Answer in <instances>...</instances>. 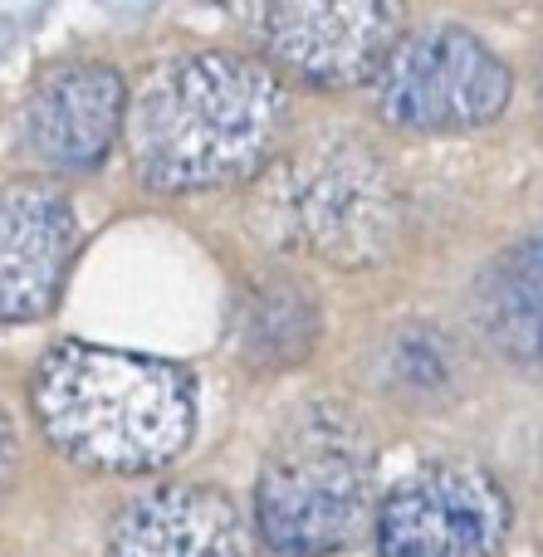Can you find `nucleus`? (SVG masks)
I'll use <instances>...</instances> for the list:
<instances>
[{
	"label": "nucleus",
	"mask_w": 543,
	"mask_h": 557,
	"mask_svg": "<svg viewBox=\"0 0 543 557\" xmlns=\"http://www.w3.org/2000/svg\"><path fill=\"white\" fill-rule=\"evenodd\" d=\"M113 557H250L240 513L201 484H162L113 523Z\"/></svg>",
	"instance_id": "10"
},
{
	"label": "nucleus",
	"mask_w": 543,
	"mask_h": 557,
	"mask_svg": "<svg viewBox=\"0 0 543 557\" xmlns=\"http://www.w3.org/2000/svg\"><path fill=\"white\" fill-rule=\"evenodd\" d=\"M127 123V88L123 74L98 59L59 64L39 78L25 108V137L49 172H94L113 152Z\"/></svg>",
	"instance_id": "9"
},
{
	"label": "nucleus",
	"mask_w": 543,
	"mask_h": 557,
	"mask_svg": "<svg viewBox=\"0 0 543 557\" xmlns=\"http://www.w3.org/2000/svg\"><path fill=\"white\" fill-rule=\"evenodd\" d=\"M509 499L476 465H427L378 504V557H495Z\"/></svg>",
	"instance_id": "6"
},
{
	"label": "nucleus",
	"mask_w": 543,
	"mask_h": 557,
	"mask_svg": "<svg viewBox=\"0 0 543 557\" xmlns=\"http://www.w3.org/2000/svg\"><path fill=\"white\" fill-rule=\"evenodd\" d=\"M270 221L280 240L333 264H368L392 240V186L362 152H319L274 176Z\"/></svg>",
	"instance_id": "5"
},
{
	"label": "nucleus",
	"mask_w": 543,
	"mask_h": 557,
	"mask_svg": "<svg viewBox=\"0 0 543 557\" xmlns=\"http://www.w3.org/2000/svg\"><path fill=\"white\" fill-rule=\"evenodd\" d=\"M509 64L460 25L402 35L372 78V108L387 127L417 137H456L490 127L509 103Z\"/></svg>",
	"instance_id": "4"
},
{
	"label": "nucleus",
	"mask_w": 543,
	"mask_h": 557,
	"mask_svg": "<svg viewBox=\"0 0 543 557\" xmlns=\"http://www.w3.org/2000/svg\"><path fill=\"white\" fill-rule=\"evenodd\" d=\"M35 421L84 470L147 474L192 445L196 376L182 362L54 343L35 367Z\"/></svg>",
	"instance_id": "2"
},
{
	"label": "nucleus",
	"mask_w": 543,
	"mask_h": 557,
	"mask_svg": "<svg viewBox=\"0 0 543 557\" xmlns=\"http://www.w3.org/2000/svg\"><path fill=\"white\" fill-rule=\"evenodd\" d=\"M10 460H15V435H10V421H5V411H0V474L10 470Z\"/></svg>",
	"instance_id": "13"
},
{
	"label": "nucleus",
	"mask_w": 543,
	"mask_h": 557,
	"mask_svg": "<svg viewBox=\"0 0 543 557\" xmlns=\"http://www.w3.org/2000/svg\"><path fill=\"white\" fill-rule=\"evenodd\" d=\"M250 39L274 69L309 88L372 84L402 39V15L392 5H255L240 10Z\"/></svg>",
	"instance_id": "7"
},
{
	"label": "nucleus",
	"mask_w": 543,
	"mask_h": 557,
	"mask_svg": "<svg viewBox=\"0 0 543 557\" xmlns=\"http://www.w3.org/2000/svg\"><path fill=\"white\" fill-rule=\"evenodd\" d=\"M255 523L274 557H333L378 523L372 445L338 406H309L255 480Z\"/></svg>",
	"instance_id": "3"
},
{
	"label": "nucleus",
	"mask_w": 543,
	"mask_h": 557,
	"mask_svg": "<svg viewBox=\"0 0 543 557\" xmlns=\"http://www.w3.org/2000/svg\"><path fill=\"white\" fill-rule=\"evenodd\" d=\"M289 117L274 69L231 49L166 59L127 98V157L143 186L192 196L235 186L270 162Z\"/></svg>",
	"instance_id": "1"
},
{
	"label": "nucleus",
	"mask_w": 543,
	"mask_h": 557,
	"mask_svg": "<svg viewBox=\"0 0 543 557\" xmlns=\"http://www.w3.org/2000/svg\"><path fill=\"white\" fill-rule=\"evenodd\" d=\"M78 250V215L45 182L0 186V323L54 313Z\"/></svg>",
	"instance_id": "8"
},
{
	"label": "nucleus",
	"mask_w": 543,
	"mask_h": 557,
	"mask_svg": "<svg viewBox=\"0 0 543 557\" xmlns=\"http://www.w3.org/2000/svg\"><path fill=\"white\" fill-rule=\"evenodd\" d=\"M313 347V304L294 288H260L240 313V357L255 367H289Z\"/></svg>",
	"instance_id": "12"
},
{
	"label": "nucleus",
	"mask_w": 543,
	"mask_h": 557,
	"mask_svg": "<svg viewBox=\"0 0 543 557\" xmlns=\"http://www.w3.org/2000/svg\"><path fill=\"white\" fill-rule=\"evenodd\" d=\"M476 318L505 362L543 372V235L509 245L480 274Z\"/></svg>",
	"instance_id": "11"
}]
</instances>
